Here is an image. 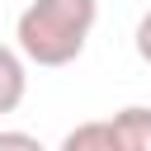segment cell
I'll use <instances>...</instances> for the list:
<instances>
[{"label": "cell", "instance_id": "6da1fadb", "mask_svg": "<svg viewBox=\"0 0 151 151\" xmlns=\"http://www.w3.org/2000/svg\"><path fill=\"white\" fill-rule=\"evenodd\" d=\"M99 19V0H28L14 24V52L33 66H71Z\"/></svg>", "mask_w": 151, "mask_h": 151}, {"label": "cell", "instance_id": "7a4b0ae2", "mask_svg": "<svg viewBox=\"0 0 151 151\" xmlns=\"http://www.w3.org/2000/svg\"><path fill=\"white\" fill-rule=\"evenodd\" d=\"M118 151H151V104H127L109 118Z\"/></svg>", "mask_w": 151, "mask_h": 151}, {"label": "cell", "instance_id": "3957f363", "mask_svg": "<svg viewBox=\"0 0 151 151\" xmlns=\"http://www.w3.org/2000/svg\"><path fill=\"white\" fill-rule=\"evenodd\" d=\"M24 94H28V61H24L14 47L0 42V118L14 113V109L24 104Z\"/></svg>", "mask_w": 151, "mask_h": 151}, {"label": "cell", "instance_id": "277c9868", "mask_svg": "<svg viewBox=\"0 0 151 151\" xmlns=\"http://www.w3.org/2000/svg\"><path fill=\"white\" fill-rule=\"evenodd\" d=\"M57 151H118V142H113V132H109V123H80V127H71L66 137H61V146Z\"/></svg>", "mask_w": 151, "mask_h": 151}, {"label": "cell", "instance_id": "5b68a950", "mask_svg": "<svg viewBox=\"0 0 151 151\" xmlns=\"http://www.w3.org/2000/svg\"><path fill=\"white\" fill-rule=\"evenodd\" d=\"M0 151H47L33 132H19V127H5L0 132Z\"/></svg>", "mask_w": 151, "mask_h": 151}, {"label": "cell", "instance_id": "8992f818", "mask_svg": "<svg viewBox=\"0 0 151 151\" xmlns=\"http://www.w3.org/2000/svg\"><path fill=\"white\" fill-rule=\"evenodd\" d=\"M132 47H137V57L151 66V9L137 19V33H132Z\"/></svg>", "mask_w": 151, "mask_h": 151}]
</instances>
